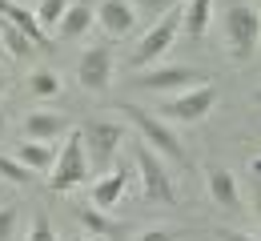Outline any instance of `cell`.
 <instances>
[{
	"mask_svg": "<svg viewBox=\"0 0 261 241\" xmlns=\"http://www.w3.org/2000/svg\"><path fill=\"white\" fill-rule=\"evenodd\" d=\"M125 125L113 117H93L81 125V141H85V157H89V173H109L117 149L125 145Z\"/></svg>",
	"mask_w": 261,
	"mask_h": 241,
	"instance_id": "obj_1",
	"label": "cell"
},
{
	"mask_svg": "<svg viewBox=\"0 0 261 241\" xmlns=\"http://www.w3.org/2000/svg\"><path fill=\"white\" fill-rule=\"evenodd\" d=\"M217 93H221V89H217V81L189 85V89L173 93L169 101H161V109H157L153 117H161V121H181V125H197V121H205V117L213 113Z\"/></svg>",
	"mask_w": 261,
	"mask_h": 241,
	"instance_id": "obj_2",
	"label": "cell"
},
{
	"mask_svg": "<svg viewBox=\"0 0 261 241\" xmlns=\"http://www.w3.org/2000/svg\"><path fill=\"white\" fill-rule=\"evenodd\" d=\"M89 181V157H85V141H81V129H68L65 145L48 169V189L53 193H68V189H81Z\"/></svg>",
	"mask_w": 261,
	"mask_h": 241,
	"instance_id": "obj_3",
	"label": "cell"
},
{
	"mask_svg": "<svg viewBox=\"0 0 261 241\" xmlns=\"http://www.w3.org/2000/svg\"><path fill=\"white\" fill-rule=\"evenodd\" d=\"M121 113L133 121V129H137V137L145 141L161 161H185V145L177 141V133H169V125H165L161 117H153V113H145L141 104H121Z\"/></svg>",
	"mask_w": 261,
	"mask_h": 241,
	"instance_id": "obj_4",
	"label": "cell"
},
{
	"mask_svg": "<svg viewBox=\"0 0 261 241\" xmlns=\"http://www.w3.org/2000/svg\"><path fill=\"white\" fill-rule=\"evenodd\" d=\"M177 36H181V4H177V8H169V12H161V16L153 20V29L137 40L129 65H133V69H149V65H157L165 52L173 48V40H177Z\"/></svg>",
	"mask_w": 261,
	"mask_h": 241,
	"instance_id": "obj_5",
	"label": "cell"
},
{
	"mask_svg": "<svg viewBox=\"0 0 261 241\" xmlns=\"http://www.w3.org/2000/svg\"><path fill=\"white\" fill-rule=\"evenodd\" d=\"M133 161H137V173H141V193H145V201L177 205V185H173V177H169V169H165V161L145 145V141H137Z\"/></svg>",
	"mask_w": 261,
	"mask_h": 241,
	"instance_id": "obj_6",
	"label": "cell"
},
{
	"mask_svg": "<svg viewBox=\"0 0 261 241\" xmlns=\"http://www.w3.org/2000/svg\"><path fill=\"white\" fill-rule=\"evenodd\" d=\"M221 29H225L229 52H233L237 61L253 57V48H257V33H261L257 4H233V8H225V16H221Z\"/></svg>",
	"mask_w": 261,
	"mask_h": 241,
	"instance_id": "obj_7",
	"label": "cell"
},
{
	"mask_svg": "<svg viewBox=\"0 0 261 241\" xmlns=\"http://www.w3.org/2000/svg\"><path fill=\"white\" fill-rule=\"evenodd\" d=\"M201 81H209V72L193 69V65H165V69L157 65V69L137 76V85H141V89H153V93H181V89L201 85Z\"/></svg>",
	"mask_w": 261,
	"mask_h": 241,
	"instance_id": "obj_8",
	"label": "cell"
},
{
	"mask_svg": "<svg viewBox=\"0 0 261 241\" xmlns=\"http://www.w3.org/2000/svg\"><path fill=\"white\" fill-rule=\"evenodd\" d=\"M76 85L85 93H105L113 85V52L105 44H93V48L81 52V61H76Z\"/></svg>",
	"mask_w": 261,
	"mask_h": 241,
	"instance_id": "obj_9",
	"label": "cell"
},
{
	"mask_svg": "<svg viewBox=\"0 0 261 241\" xmlns=\"http://www.w3.org/2000/svg\"><path fill=\"white\" fill-rule=\"evenodd\" d=\"M93 20L100 24V33L109 36V40H121V36H129L137 29V8H133L129 0H97Z\"/></svg>",
	"mask_w": 261,
	"mask_h": 241,
	"instance_id": "obj_10",
	"label": "cell"
},
{
	"mask_svg": "<svg viewBox=\"0 0 261 241\" xmlns=\"http://www.w3.org/2000/svg\"><path fill=\"white\" fill-rule=\"evenodd\" d=\"M0 16H4L8 24H16L20 33L29 36L33 48H48V44H53V36L36 24V12H33V8H24V4H16V0H0Z\"/></svg>",
	"mask_w": 261,
	"mask_h": 241,
	"instance_id": "obj_11",
	"label": "cell"
},
{
	"mask_svg": "<svg viewBox=\"0 0 261 241\" xmlns=\"http://www.w3.org/2000/svg\"><path fill=\"white\" fill-rule=\"evenodd\" d=\"M89 29H93V0H72L65 8V16L57 20L53 36H61V40H81V36H89Z\"/></svg>",
	"mask_w": 261,
	"mask_h": 241,
	"instance_id": "obj_12",
	"label": "cell"
},
{
	"mask_svg": "<svg viewBox=\"0 0 261 241\" xmlns=\"http://www.w3.org/2000/svg\"><path fill=\"white\" fill-rule=\"evenodd\" d=\"M72 129V121L61 113H29L24 117V141H57Z\"/></svg>",
	"mask_w": 261,
	"mask_h": 241,
	"instance_id": "obj_13",
	"label": "cell"
},
{
	"mask_svg": "<svg viewBox=\"0 0 261 241\" xmlns=\"http://www.w3.org/2000/svg\"><path fill=\"white\" fill-rule=\"evenodd\" d=\"M205 185H209V197L217 201V205L225 209H241V189H237V177L221 165H213V169L205 173Z\"/></svg>",
	"mask_w": 261,
	"mask_h": 241,
	"instance_id": "obj_14",
	"label": "cell"
},
{
	"mask_svg": "<svg viewBox=\"0 0 261 241\" xmlns=\"http://www.w3.org/2000/svg\"><path fill=\"white\" fill-rule=\"evenodd\" d=\"M12 161L24 165L29 173H48L53 161H57V145L53 141H20V149H16Z\"/></svg>",
	"mask_w": 261,
	"mask_h": 241,
	"instance_id": "obj_15",
	"label": "cell"
},
{
	"mask_svg": "<svg viewBox=\"0 0 261 241\" xmlns=\"http://www.w3.org/2000/svg\"><path fill=\"white\" fill-rule=\"evenodd\" d=\"M125 189H129V177H125V169H113V173H105L97 185H93V205L97 209H113V205H121L125 201Z\"/></svg>",
	"mask_w": 261,
	"mask_h": 241,
	"instance_id": "obj_16",
	"label": "cell"
},
{
	"mask_svg": "<svg viewBox=\"0 0 261 241\" xmlns=\"http://www.w3.org/2000/svg\"><path fill=\"white\" fill-rule=\"evenodd\" d=\"M213 20V0H185L181 4V33L189 40H201Z\"/></svg>",
	"mask_w": 261,
	"mask_h": 241,
	"instance_id": "obj_17",
	"label": "cell"
},
{
	"mask_svg": "<svg viewBox=\"0 0 261 241\" xmlns=\"http://www.w3.org/2000/svg\"><path fill=\"white\" fill-rule=\"evenodd\" d=\"M0 48H4L12 61H29V57H33V40L20 33L16 24H8L4 16H0Z\"/></svg>",
	"mask_w": 261,
	"mask_h": 241,
	"instance_id": "obj_18",
	"label": "cell"
},
{
	"mask_svg": "<svg viewBox=\"0 0 261 241\" xmlns=\"http://www.w3.org/2000/svg\"><path fill=\"white\" fill-rule=\"evenodd\" d=\"M76 217H81V225H85L93 237H117V233H121V225L109 221L105 209H97V205H81V209H76Z\"/></svg>",
	"mask_w": 261,
	"mask_h": 241,
	"instance_id": "obj_19",
	"label": "cell"
},
{
	"mask_svg": "<svg viewBox=\"0 0 261 241\" xmlns=\"http://www.w3.org/2000/svg\"><path fill=\"white\" fill-rule=\"evenodd\" d=\"M29 93H33L36 101H48V97H57L61 93V76L48 69H36L33 76H29Z\"/></svg>",
	"mask_w": 261,
	"mask_h": 241,
	"instance_id": "obj_20",
	"label": "cell"
},
{
	"mask_svg": "<svg viewBox=\"0 0 261 241\" xmlns=\"http://www.w3.org/2000/svg\"><path fill=\"white\" fill-rule=\"evenodd\" d=\"M68 4H72V0H40V4L33 8V12H36V24H40L44 33L53 36V29H57V20L65 16V8H68Z\"/></svg>",
	"mask_w": 261,
	"mask_h": 241,
	"instance_id": "obj_21",
	"label": "cell"
},
{
	"mask_svg": "<svg viewBox=\"0 0 261 241\" xmlns=\"http://www.w3.org/2000/svg\"><path fill=\"white\" fill-rule=\"evenodd\" d=\"M16 229H20V209L16 205H0V241H12Z\"/></svg>",
	"mask_w": 261,
	"mask_h": 241,
	"instance_id": "obj_22",
	"label": "cell"
},
{
	"mask_svg": "<svg viewBox=\"0 0 261 241\" xmlns=\"http://www.w3.org/2000/svg\"><path fill=\"white\" fill-rule=\"evenodd\" d=\"M24 241H57V229H53L48 213H36V217H33V229H29V237H24Z\"/></svg>",
	"mask_w": 261,
	"mask_h": 241,
	"instance_id": "obj_23",
	"label": "cell"
},
{
	"mask_svg": "<svg viewBox=\"0 0 261 241\" xmlns=\"http://www.w3.org/2000/svg\"><path fill=\"white\" fill-rule=\"evenodd\" d=\"M137 12H149L153 20L161 16V12H169V8H177V4H185V0H129Z\"/></svg>",
	"mask_w": 261,
	"mask_h": 241,
	"instance_id": "obj_24",
	"label": "cell"
},
{
	"mask_svg": "<svg viewBox=\"0 0 261 241\" xmlns=\"http://www.w3.org/2000/svg\"><path fill=\"white\" fill-rule=\"evenodd\" d=\"M137 241H181V233L173 225H149V229H141Z\"/></svg>",
	"mask_w": 261,
	"mask_h": 241,
	"instance_id": "obj_25",
	"label": "cell"
},
{
	"mask_svg": "<svg viewBox=\"0 0 261 241\" xmlns=\"http://www.w3.org/2000/svg\"><path fill=\"white\" fill-rule=\"evenodd\" d=\"M257 177H261V157H253V161H245V181L253 185V197H257Z\"/></svg>",
	"mask_w": 261,
	"mask_h": 241,
	"instance_id": "obj_26",
	"label": "cell"
},
{
	"mask_svg": "<svg viewBox=\"0 0 261 241\" xmlns=\"http://www.w3.org/2000/svg\"><path fill=\"white\" fill-rule=\"evenodd\" d=\"M217 241H257L253 233H241V229H217Z\"/></svg>",
	"mask_w": 261,
	"mask_h": 241,
	"instance_id": "obj_27",
	"label": "cell"
},
{
	"mask_svg": "<svg viewBox=\"0 0 261 241\" xmlns=\"http://www.w3.org/2000/svg\"><path fill=\"white\" fill-rule=\"evenodd\" d=\"M4 129H8V117H4V109H0V137H4Z\"/></svg>",
	"mask_w": 261,
	"mask_h": 241,
	"instance_id": "obj_28",
	"label": "cell"
},
{
	"mask_svg": "<svg viewBox=\"0 0 261 241\" xmlns=\"http://www.w3.org/2000/svg\"><path fill=\"white\" fill-rule=\"evenodd\" d=\"M4 89H8V81H4V76H0V97H4Z\"/></svg>",
	"mask_w": 261,
	"mask_h": 241,
	"instance_id": "obj_29",
	"label": "cell"
},
{
	"mask_svg": "<svg viewBox=\"0 0 261 241\" xmlns=\"http://www.w3.org/2000/svg\"><path fill=\"white\" fill-rule=\"evenodd\" d=\"M72 241H93V237H85V233H81V237H72Z\"/></svg>",
	"mask_w": 261,
	"mask_h": 241,
	"instance_id": "obj_30",
	"label": "cell"
}]
</instances>
